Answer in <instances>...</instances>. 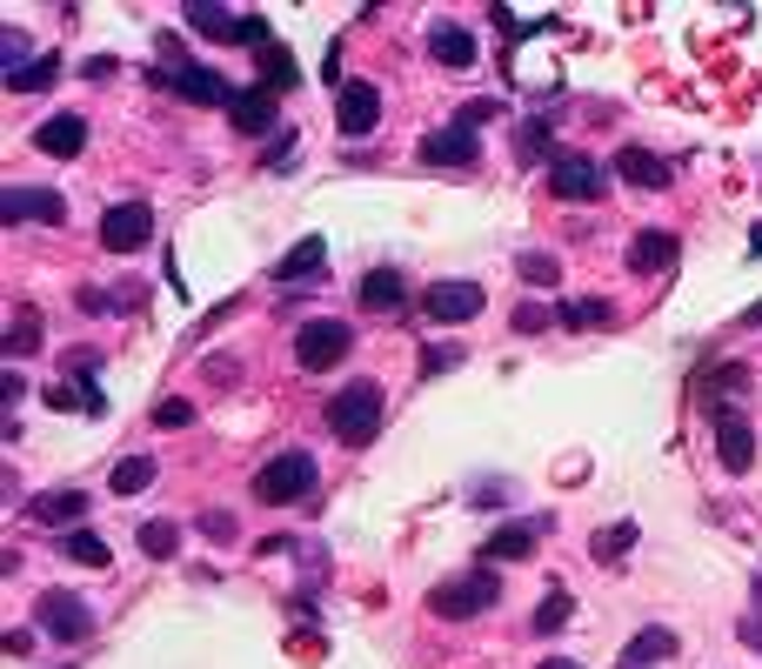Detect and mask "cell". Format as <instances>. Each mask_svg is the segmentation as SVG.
I'll return each mask as SVG.
<instances>
[{
  "mask_svg": "<svg viewBox=\"0 0 762 669\" xmlns=\"http://www.w3.org/2000/svg\"><path fill=\"white\" fill-rule=\"evenodd\" d=\"M382 415H388L382 382L354 375L348 388H335V396H328V436H335V442H348V449H361V442H375V436H382Z\"/></svg>",
  "mask_w": 762,
  "mask_h": 669,
  "instance_id": "1",
  "label": "cell"
},
{
  "mask_svg": "<svg viewBox=\"0 0 762 669\" xmlns=\"http://www.w3.org/2000/svg\"><path fill=\"white\" fill-rule=\"evenodd\" d=\"M314 483H321V468H314L308 449H281V455H268V462L255 468V496L274 502V509H288V502L314 496Z\"/></svg>",
  "mask_w": 762,
  "mask_h": 669,
  "instance_id": "2",
  "label": "cell"
},
{
  "mask_svg": "<svg viewBox=\"0 0 762 669\" xmlns=\"http://www.w3.org/2000/svg\"><path fill=\"white\" fill-rule=\"evenodd\" d=\"M495 603H502V576L489 563L468 569V576H455V582H435L428 589V616H449V622L481 616V609H495Z\"/></svg>",
  "mask_w": 762,
  "mask_h": 669,
  "instance_id": "3",
  "label": "cell"
},
{
  "mask_svg": "<svg viewBox=\"0 0 762 669\" xmlns=\"http://www.w3.org/2000/svg\"><path fill=\"white\" fill-rule=\"evenodd\" d=\"M188 27L208 34V41H228V48L248 41L255 54L274 41V34H268V14H234V8H215V0H188Z\"/></svg>",
  "mask_w": 762,
  "mask_h": 669,
  "instance_id": "4",
  "label": "cell"
},
{
  "mask_svg": "<svg viewBox=\"0 0 762 669\" xmlns=\"http://www.w3.org/2000/svg\"><path fill=\"white\" fill-rule=\"evenodd\" d=\"M348 348H354V329L335 322V314H321V322H301V329H295V369L328 375V369L348 362Z\"/></svg>",
  "mask_w": 762,
  "mask_h": 669,
  "instance_id": "5",
  "label": "cell"
},
{
  "mask_svg": "<svg viewBox=\"0 0 762 669\" xmlns=\"http://www.w3.org/2000/svg\"><path fill=\"white\" fill-rule=\"evenodd\" d=\"M34 616H40V629H48L54 643H80V636H94V609L74 596V589H48V596L34 603Z\"/></svg>",
  "mask_w": 762,
  "mask_h": 669,
  "instance_id": "6",
  "label": "cell"
},
{
  "mask_svg": "<svg viewBox=\"0 0 762 669\" xmlns=\"http://www.w3.org/2000/svg\"><path fill=\"white\" fill-rule=\"evenodd\" d=\"M548 188L561 202H595L602 188H609V168L595 162V154H555L548 162Z\"/></svg>",
  "mask_w": 762,
  "mask_h": 669,
  "instance_id": "7",
  "label": "cell"
},
{
  "mask_svg": "<svg viewBox=\"0 0 762 669\" xmlns=\"http://www.w3.org/2000/svg\"><path fill=\"white\" fill-rule=\"evenodd\" d=\"M147 234H154V208H147V202H114V208L101 215V248H114V255L147 248Z\"/></svg>",
  "mask_w": 762,
  "mask_h": 669,
  "instance_id": "8",
  "label": "cell"
},
{
  "mask_svg": "<svg viewBox=\"0 0 762 669\" xmlns=\"http://www.w3.org/2000/svg\"><path fill=\"white\" fill-rule=\"evenodd\" d=\"M0 215H8V228H21V221H40V228H61L67 221V202H61V194L54 188H8V194H0Z\"/></svg>",
  "mask_w": 762,
  "mask_h": 669,
  "instance_id": "9",
  "label": "cell"
},
{
  "mask_svg": "<svg viewBox=\"0 0 762 669\" xmlns=\"http://www.w3.org/2000/svg\"><path fill=\"white\" fill-rule=\"evenodd\" d=\"M715 455L729 476H749V462H755V428L742 409H715Z\"/></svg>",
  "mask_w": 762,
  "mask_h": 669,
  "instance_id": "10",
  "label": "cell"
},
{
  "mask_svg": "<svg viewBox=\"0 0 762 669\" xmlns=\"http://www.w3.org/2000/svg\"><path fill=\"white\" fill-rule=\"evenodd\" d=\"M535 536H548V516H529V523H502L489 542H481V563H529L535 556Z\"/></svg>",
  "mask_w": 762,
  "mask_h": 669,
  "instance_id": "11",
  "label": "cell"
},
{
  "mask_svg": "<svg viewBox=\"0 0 762 669\" xmlns=\"http://www.w3.org/2000/svg\"><path fill=\"white\" fill-rule=\"evenodd\" d=\"M168 88H175L181 101H194V107H234V88H228V74L201 67V61L175 67V74H168Z\"/></svg>",
  "mask_w": 762,
  "mask_h": 669,
  "instance_id": "12",
  "label": "cell"
},
{
  "mask_svg": "<svg viewBox=\"0 0 762 669\" xmlns=\"http://www.w3.org/2000/svg\"><path fill=\"white\" fill-rule=\"evenodd\" d=\"M422 314H428V322H475V314H481V288L475 282H435L422 295Z\"/></svg>",
  "mask_w": 762,
  "mask_h": 669,
  "instance_id": "13",
  "label": "cell"
},
{
  "mask_svg": "<svg viewBox=\"0 0 762 669\" xmlns=\"http://www.w3.org/2000/svg\"><path fill=\"white\" fill-rule=\"evenodd\" d=\"M375 121H382V94L369 81H348L335 94V128L341 134H375Z\"/></svg>",
  "mask_w": 762,
  "mask_h": 669,
  "instance_id": "14",
  "label": "cell"
},
{
  "mask_svg": "<svg viewBox=\"0 0 762 669\" xmlns=\"http://www.w3.org/2000/svg\"><path fill=\"white\" fill-rule=\"evenodd\" d=\"M616 175L629 181V188H642V194H662L669 181H675V168L662 162V154H649V147H616Z\"/></svg>",
  "mask_w": 762,
  "mask_h": 669,
  "instance_id": "15",
  "label": "cell"
},
{
  "mask_svg": "<svg viewBox=\"0 0 762 669\" xmlns=\"http://www.w3.org/2000/svg\"><path fill=\"white\" fill-rule=\"evenodd\" d=\"M27 516L40 529H80V516H88V489H40L27 502Z\"/></svg>",
  "mask_w": 762,
  "mask_h": 669,
  "instance_id": "16",
  "label": "cell"
},
{
  "mask_svg": "<svg viewBox=\"0 0 762 669\" xmlns=\"http://www.w3.org/2000/svg\"><path fill=\"white\" fill-rule=\"evenodd\" d=\"M34 147L48 154V162H74V154L88 147V121H80V114H48V121L34 128Z\"/></svg>",
  "mask_w": 762,
  "mask_h": 669,
  "instance_id": "17",
  "label": "cell"
},
{
  "mask_svg": "<svg viewBox=\"0 0 762 669\" xmlns=\"http://www.w3.org/2000/svg\"><path fill=\"white\" fill-rule=\"evenodd\" d=\"M228 121H234V134H281V107H274L268 88H241L234 107H228Z\"/></svg>",
  "mask_w": 762,
  "mask_h": 669,
  "instance_id": "18",
  "label": "cell"
},
{
  "mask_svg": "<svg viewBox=\"0 0 762 669\" xmlns=\"http://www.w3.org/2000/svg\"><path fill=\"white\" fill-rule=\"evenodd\" d=\"M422 162H428V168H468V162H475V134L455 128V121L435 128V134H422Z\"/></svg>",
  "mask_w": 762,
  "mask_h": 669,
  "instance_id": "19",
  "label": "cell"
},
{
  "mask_svg": "<svg viewBox=\"0 0 762 669\" xmlns=\"http://www.w3.org/2000/svg\"><path fill=\"white\" fill-rule=\"evenodd\" d=\"M629 268H635V274H662V268H675V234H669V228H642L635 242H629Z\"/></svg>",
  "mask_w": 762,
  "mask_h": 669,
  "instance_id": "20",
  "label": "cell"
},
{
  "mask_svg": "<svg viewBox=\"0 0 762 669\" xmlns=\"http://www.w3.org/2000/svg\"><path fill=\"white\" fill-rule=\"evenodd\" d=\"M662 656H675V629L669 622H649V629H635V636H629V649H622L616 669H649Z\"/></svg>",
  "mask_w": 762,
  "mask_h": 669,
  "instance_id": "21",
  "label": "cell"
},
{
  "mask_svg": "<svg viewBox=\"0 0 762 669\" xmlns=\"http://www.w3.org/2000/svg\"><path fill=\"white\" fill-rule=\"evenodd\" d=\"M428 54H435L441 67H475V34L455 27V21H435V27H428Z\"/></svg>",
  "mask_w": 762,
  "mask_h": 669,
  "instance_id": "22",
  "label": "cell"
},
{
  "mask_svg": "<svg viewBox=\"0 0 762 669\" xmlns=\"http://www.w3.org/2000/svg\"><path fill=\"white\" fill-rule=\"evenodd\" d=\"M401 295H409L401 268H369V274H361V308H369V314H395Z\"/></svg>",
  "mask_w": 762,
  "mask_h": 669,
  "instance_id": "23",
  "label": "cell"
},
{
  "mask_svg": "<svg viewBox=\"0 0 762 669\" xmlns=\"http://www.w3.org/2000/svg\"><path fill=\"white\" fill-rule=\"evenodd\" d=\"M321 261H328V242H321V234H308V242H295L288 255L274 261V282H314Z\"/></svg>",
  "mask_w": 762,
  "mask_h": 669,
  "instance_id": "24",
  "label": "cell"
},
{
  "mask_svg": "<svg viewBox=\"0 0 762 669\" xmlns=\"http://www.w3.org/2000/svg\"><path fill=\"white\" fill-rule=\"evenodd\" d=\"M255 81H261L268 94H288V88L301 81V67H295V54L281 48V41H268V48L255 54Z\"/></svg>",
  "mask_w": 762,
  "mask_h": 669,
  "instance_id": "25",
  "label": "cell"
},
{
  "mask_svg": "<svg viewBox=\"0 0 762 669\" xmlns=\"http://www.w3.org/2000/svg\"><path fill=\"white\" fill-rule=\"evenodd\" d=\"M134 549H141V556H154V563H168L175 549H181V523H168V516L141 523V529H134Z\"/></svg>",
  "mask_w": 762,
  "mask_h": 669,
  "instance_id": "26",
  "label": "cell"
},
{
  "mask_svg": "<svg viewBox=\"0 0 762 669\" xmlns=\"http://www.w3.org/2000/svg\"><path fill=\"white\" fill-rule=\"evenodd\" d=\"M54 74H61V54H34L21 74H8V88H14V94H48Z\"/></svg>",
  "mask_w": 762,
  "mask_h": 669,
  "instance_id": "27",
  "label": "cell"
},
{
  "mask_svg": "<svg viewBox=\"0 0 762 669\" xmlns=\"http://www.w3.org/2000/svg\"><path fill=\"white\" fill-rule=\"evenodd\" d=\"M555 322H561V329H602V322H616V301H602V295L569 301V308H555Z\"/></svg>",
  "mask_w": 762,
  "mask_h": 669,
  "instance_id": "28",
  "label": "cell"
},
{
  "mask_svg": "<svg viewBox=\"0 0 762 669\" xmlns=\"http://www.w3.org/2000/svg\"><path fill=\"white\" fill-rule=\"evenodd\" d=\"M21 356H40V314L34 308H14V322H8V362Z\"/></svg>",
  "mask_w": 762,
  "mask_h": 669,
  "instance_id": "29",
  "label": "cell"
},
{
  "mask_svg": "<svg viewBox=\"0 0 762 669\" xmlns=\"http://www.w3.org/2000/svg\"><path fill=\"white\" fill-rule=\"evenodd\" d=\"M569 616H576V596H569V589H548V596L535 603V616H529V622H535V636H555V629L569 622Z\"/></svg>",
  "mask_w": 762,
  "mask_h": 669,
  "instance_id": "30",
  "label": "cell"
},
{
  "mask_svg": "<svg viewBox=\"0 0 762 669\" xmlns=\"http://www.w3.org/2000/svg\"><path fill=\"white\" fill-rule=\"evenodd\" d=\"M154 483V455H120L114 462V496H141Z\"/></svg>",
  "mask_w": 762,
  "mask_h": 669,
  "instance_id": "31",
  "label": "cell"
},
{
  "mask_svg": "<svg viewBox=\"0 0 762 669\" xmlns=\"http://www.w3.org/2000/svg\"><path fill=\"white\" fill-rule=\"evenodd\" d=\"M515 274H521V282H535V288H555V282H561V261L542 255V248H521V255H515Z\"/></svg>",
  "mask_w": 762,
  "mask_h": 669,
  "instance_id": "32",
  "label": "cell"
},
{
  "mask_svg": "<svg viewBox=\"0 0 762 669\" xmlns=\"http://www.w3.org/2000/svg\"><path fill=\"white\" fill-rule=\"evenodd\" d=\"M629 549H635V523H616V529H595V542H589V556L616 569V556H629Z\"/></svg>",
  "mask_w": 762,
  "mask_h": 669,
  "instance_id": "33",
  "label": "cell"
},
{
  "mask_svg": "<svg viewBox=\"0 0 762 669\" xmlns=\"http://www.w3.org/2000/svg\"><path fill=\"white\" fill-rule=\"evenodd\" d=\"M61 549H67V563H88V569H107V542H101L94 529H67V536H61Z\"/></svg>",
  "mask_w": 762,
  "mask_h": 669,
  "instance_id": "34",
  "label": "cell"
},
{
  "mask_svg": "<svg viewBox=\"0 0 762 669\" xmlns=\"http://www.w3.org/2000/svg\"><path fill=\"white\" fill-rule=\"evenodd\" d=\"M515 154L521 162H555V141H548V121H521V134H515Z\"/></svg>",
  "mask_w": 762,
  "mask_h": 669,
  "instance_id": "35",
  "label": "cell"
},
{
  "mask_svg": "<svg viewBox=\"0 0 762 669\" xmlns=\"http://www.w3.org/2000/svg\"><path fill=\"white\" fill-rule=\"evenodd\" d=\"M188 422H194V402H181V396H168L154 409V428H188Z\"/></svg>",
  "mask_w": 762,
  "mask_h": 669,
  "instance_id": "36",
  "label": "cell"
},
{
  "mask_svg": "<svg viewBox=\"0 0 762 669\" xmlns=\"http://www.w3.org/2000/svg\"><path fill=\"white\" fill-rule=\"evenodd\" d=\"M548 322H555V308H542V301H521V308H515V329H521V335H535V329H548Z\"/></svg>",
  "mask_w": 762,
  "mask_h": 669,
  "instance_id": "37",
  "label": "cell"
},
{
  "mask_svg": "<svg viewBox=\"0 0 762 669\" xmlns=\"http://www.w3.org/2000/svg\"><path fill=\"white\" fill-rule=\"evenodd\" d=\"M495 114H502V101H468V107L455 114V128H468V134H475L481 121H495Z\"/></svg>",
  "mask_w": 762,
  "mask_h": 669,
  "instance_id": "38",
  "label": "cell"
},
{
  "mask_svg": "<svg viewBox=\"0 0 762 669\" xmlns=\"http://www.w3.org/2000/svg\"><path fill=\"white\" fill-rule=\"evenodd\" d=\"M288 162H295V134L281 128V134L268 141V154H261V168H288Z\"/></svg>",
  "mask_w": 762,
  "mask_h": 669,
  "instance_id": "39",
  "label": "cell"
},
{
  "mask_svg": "<svg viewBox=\"0 0 762 669\" xmlns=\"http://www.w3.org/2000/svg\"><path fill=\"white\" fill-rule=\"evenodd\" d=\"M449 369H462V348H428L422 356V375H449Z\"/></svg>",
  "mask_w": 762,
  "mask_h": 669,
  "instance_id": "40",
  "label": "cell"
},
{
  "mask_svg": "<svg viewBox=\"0 0 762 669\" xmlns=\"http://www.w3.org/2000/svg\"><path fill=\"white\" fill-rule=\"evenodd\" d=\"M201 536H215V542H234V516H228V509H208V516H201Z\"/></svg>",
  "mask_w": 762,
  "mask_h": 669,
  "instance_id": "41",
  "label": "cell"
},
{
  "mask_svg": "<svg viewBox=\"0 0 762 669\" xmlns=\"http://www.w3.org/2000/svg\"><path fill=\"white\" fill-rule=\"evenodd\" d=\"M114 74H120L114 54H94V61H88V81H114Z\"/></svg>",
  "mask_w": 762,
  "mask_h": 669,
  "instance_id": "42",
  "label": "cell"
},
{
  "mask_svg": "<svg viewBox=\"0 0 762 669\" xmlns=\"http://www.w3.org/2000/svg\"><path fill=\"white\" fill-rule=\"evenodd\" d=\"M48 409H61V415H74V409H80V396H74V388L61 382V388H48Z\"/></svg>",
  "mask_w": 762,
  "mask_h": 669,
  "instance_id": "43",
  "label": "cell"
},
{
  "mask_svg": "<svg viewBox=\"0 0 762 669\" xmlns=\"http://www.w3.org/2000/svg\"><path fill=\"white\" fill-rule=\"evenodd\" d=\"M535 669H582V662H569V656H548V662H535Z\"/></svg>",
  "mask_w": 762,
  "mask_h": 669,
  "instance_id": "44",
  "label": "cell"
},
{
  "mask_svg": "<svg viewBox=\"0 0 762 669\" xmlns=\"http://www.w3.org/2000/svg\"><path fill=\"white\" fill-rule=\"evenodd\" d=\"M742 322H749V329H762V301H755V308H749V314H742Z\"/></svg>",
  "mask_w": 762,
  "mask_h": 669,
  "instance_id": "45",
  "label": "cell"
}]
</instances>
